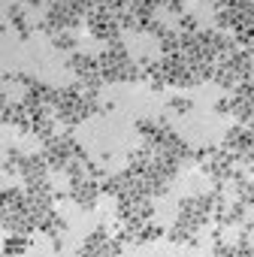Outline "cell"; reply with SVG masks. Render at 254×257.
<instances>
[{
  "label": "cell",
  "mask_w": 254,
  "mask_h": 257,
  "mask_svg": "<svg viewBox=\"0 0 254 257\" xmlns=\"http://www.w3.org/2000/svg\"><path fill=\"white\" fill-rule=\"evenodd\" d=\"M170 109H173V112H188V109H191V100H185V97H173V100H170Z\"/></svg>",
  "instance_id": "6da1fadb"
},
{
  "label": "cell",
  "mask_w": 254,
  "mask_h": 257,
  "mask_svg": "<svg viewBox=\"0 0 254 257\" xmlns=\"http://www.w3.org/2000/svg\"><path fill=\"white\" fill-rule=\"evenodd\" d=\"M19 4H28V7H40V4H46V0H19Z\"/></svg>",
  "instance_id": "3957f363"
},
{
  "label": "cell",
  "mask_w": 254,
  "mask_h": 257,
  "mask_svg": "<svg viewBox=\"0 0 254 257\" xmlns=\"http://www.w3.org/2000/svg\"><path fill=\"white\" fill-rule=\"evenodd\" d=\"M185 4H188V0H164V7H167V10H173V13H182V10H185Z\"/></svg>",
  "instance_id": "7a4b0ae2"
}]
</instances>
